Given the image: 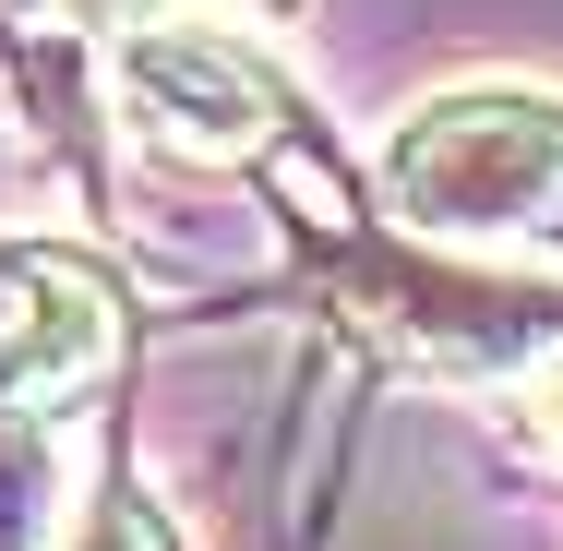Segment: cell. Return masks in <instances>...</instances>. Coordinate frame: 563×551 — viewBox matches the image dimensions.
<instances>
[{
	"mask_svg": "<svg viewBox=\"0 0 563 551\" xmlns=\"http://www.w3.org/2000/svg\"><path fill=\"white\" fill-rule=\"evenodd\" d=\"M48 12H73V24H144L156 0H48Z\"/></svg>",
	"mask_w": 563,
	"mask_h": 551,
	"instance_id": "obj_5",
	"label": "cell"
},
{
	"mask_svg": "<svg viewBox=\"0 0 563 551\" xmlns=\"http://www.w3.org/2000/svg\"><path fill=\"white\" fill-rule=\"evenodd\" d=\"M60 551H168V516H156V504H144V492H85V516H73V528H60Z\"/></svg>",
	"mask_w": 563,
	"mask_h": 551,
	"instance_id": "obj_4",
	"label": "cell"
},
{
	"mask_svg": "<svg viewBox=\"0 0 563 551\" xmlns=\"http://www.w3.org/2000/svg\"><path fill=\"white\" fill-rule=\"evenodd\" d=\"M109 109L132 120V144H156V156H180V168H240V156L276 144L288 85H276V60H264L252 36L144 12V24H120Z\"/></svg>",
	"mask_w": 563,
	"mask_h": 551,
	"instance_id": "obj_2",
	"label": "cell"
},
{
	"mask_svg": "<svg viewBox=\"0 0 563 551\" xmlns=\"http://www.w3.org/2000/svg\"><path fill=\"white\" fill-rule=\"evenodd\" d=\"M384 205L455 240V252H504L563 217V97L552 85H444L396 120L384 144Z\"/></svg>",
	"mask_w": 563,
	"mask_h": 551,
	"instance_id": "obj_1",
	"label": "cell"
},
{
	"mask_svg": "<svg viewBox=\"0 0 563 551\" xmlns=\"http://www.w3.org/2000/svg\"><path fill=\"white\" fill-rule=\"evenodd\" d=\"M540 432L563 443V360H552V372H540Z\"/></svg>",
	"mask_w": 563,
	"mask_h": 551,
	"instance_id": "obj_6",
	"label": "cell"
},
{
	"mask_svg": "<svg viewBox=\"0 0 563 551\" xmlns=\"http://www.w3.org/2000/svg\"><path fill=\"white\" fill-rule=\"evenodd\" d=\"M132 348V300L97 252L73 240H0V408L48 420L73 396H97Z\"/></svg>",
	"mask_w": 563,
	"mask_h": 551,
	"instance_id": "obj_3",
	"label": "cell"
}]
</instances>
